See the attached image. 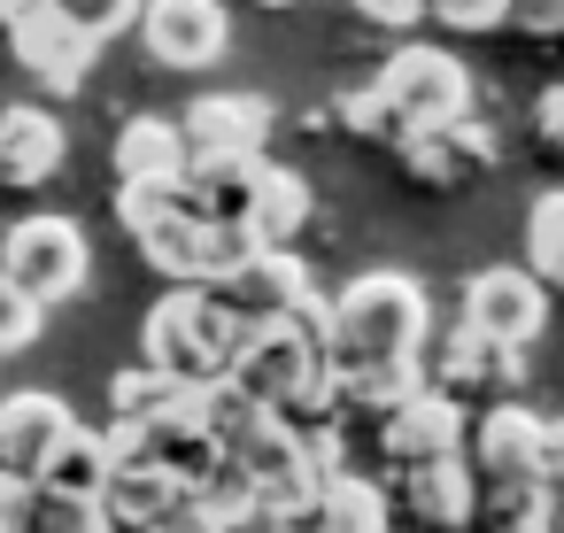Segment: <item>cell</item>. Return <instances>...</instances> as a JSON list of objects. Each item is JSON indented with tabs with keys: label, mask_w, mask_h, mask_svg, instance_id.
I'll list each match as a JSON object with an SVG mask.
<instances>
[{
	"label": "cell",
	"mask_w": 564,
	"mask_h": 533,
	"mask_svg": "<svg viewBox=\"0 0 564 533\" xmlns=\"http://www.w3.org/2000/svg\"><path fill=\"white\" fill-rule=\"evenodd\" d=\"M310 371H317V348H310L286 317H271V325H248V333H240V348H232V371H225V379H232L256 410H279Z\"/></svg>",
	"instance_id": "cell-6"
},
{
	"label": "cell",
	"mask_w": 564,
	"mask_h": 533,
	"mask_svg": "<svg viewBox=\"0 0 564 533\" xmlns=\"http://www.w3.org/2000/svg\"><path fill=\"white\" fill-rule=\"evenodd\" d=\"M549 325V294L525 263H487L471 286H464V333L487 340V348H525L533 333Z\"/></svg>",
	"instance_id": "cell-5"
},
{
	"label": "cell",
	"mask_w": 564,
	"mask_h": 533,
	"mask_svg": "<svg viewBox=\"0 0 564 533\" xmlns=\"http://www.w3.org/2000/svg\"><path fill=\"white\" fill-rule=\"evenodd\" d=\"M186 171V140L163 117H132L117 132V186H148V178H178Z\"/></svg>",
	"instance_id": "cell-22"
},
{
	"label": "cell",
	"mask_w": 564,
	"mask_h": 533,
	"mask_svg": "<svg viewBox=\"0 0 564 533\" xmlns=\"http://www.w3.org/2000/svg\"><path fill=\"white\" fill-rule=\"evenodd\" d=\"M510 379H518V356H510V348H487V340H471V333H456V340L433 356V394H448L456 410L479 402V394H510Z\"/></svg>",
	"instance_id": "cell-16"
},
{
	"label": "cell",
	"mask_w": 564,
	"mask_h": 533,
	"mask_svg": "<svg viewBox=\"0 0 564 533\" xmlns=\"http://www.w3.org/2000/svg\"><path fill=\"white\" fill-rule=\"evenodd\" d=\"M148 533H225V525H209V518H202L194 502H178V510H171V518H155Z\"/></svg>",
	"instance_id": "cell-35"
},
{
	"label": "cell",
	"mask_w": 564,
	"mask_h": 533,
	"mask_svg": "<svg viewBox=\"0 0 564 533\" xmlns=\"http://www.w3.org/2000/svg\"><path fill=\"white\" fill-rule=\"evenodd\" d=\"M294 533H387V494L371 479H325L302 510H294Z\"/></svg>",
	"instance_id": "cell-17"
},
{
	"label": "cell",
	"mask_w": 564,
	"mask_h": 533,
	"mask_svg": "<svg viewBox=\"0 0 564 533\" xmlns=\"http://www.w3.org/2000/svg\"><path fill=\"white\" fill-rule=\"evenodd\" d=\"M533 140L564 155V86H549V94L533 101Z\"/></svg>",
	"instance_id": "cell-33"
},
{
	"label": "cell",
	"mask_w": 564,
	"mask_h": 533,
	"mask_svg": "<svg viewBox=\"0 0 564 533\" xmlns=\"http://www.w3.org/2000/svg\"><path fill=\"white\" fill-rule=\"evenodd\" d=\"M456 440H464V410H456L448 394H433V387H417L410 402H394V410L379 417V456L402 464V471L456 456Z\"/></svg>",
	"instance_id": "cell-9"
},
{
	"label": "cell",
	"mask_w": 564,
	"mask_h": 533,
	"mask_svg": "<svg viewBox=\"0 0 564 533\" xmlns=\"http://www.w3.org/2000/svg\"><path fill=\"white\" fill-rule=\"evenodd\" d=\"M263 9H286V0H263Z\"/></svg>",
	"instance_id": "cell-37"
},
{
	"label": "cell",
	"mask_w": 564,
	"mask_h": 533,
	"mask_svg": "<svg viewBox=\"0 0 564 533\" xmlns=\"http://www.w3.org/2000/svg\"><path fill=\"white\" fill-rule=\"evenodd\" d=\"M186 502V487L155 464V456H140V464H117L109 471V494H101V525L109 533H148L155 518H171Z\"/></svg>",
	"instance_id": "cell-12"
},
{
	"label": "cell",
	"mask_w": 564,
	"mask_h": 533,
	"mask_svg": "<svg viewBox=\"0 0 564 533\" xmlns=\"http://www.w3.org/2000/svg\"><path fill=\"white\" fill-rule=\"evenodd\" d=\"M256 178H263V155H186V171H178L186 202H194L209 225H240Z\"/></svg>",
	"instance_id": "cell-15"
},
{
	"label": "cell",
	"mask_w": 564,
	"mask_h": 533,
	"mask_svg": "<svg viewBox=\"0 0 564 533\" xmlns=\"http://www.w3.org/2000/svg\"><path fill=\"white\" fill-rule=\"evenodd\" d=\"M171 209H186V186H178V178L117 186V217H124V232H148V225H155V217H171Z\"/></svg>",
	"instance_id": "cell-27"
},
{
	"label": "cell",
	"mask_w": 564,
	"mask_h": 533,
	"mask_svg": "<svg viewBox=\"0 0 564 533\" xmlns=\"http://www.w3.org/2000/svg\"><path fill=\"white\" fill-rule=\"evenodd\" d=\"M101 533H109V525H101Z\"/></svg>",
	"instance_id": "cell-38"
},
{
	"label": "cell",
	"mask_w": 564,
	"mask_h": 533,
	"mask_svg": "<svg viewBox=\"0 0 564 533\" xmlns=\"http://www.w3.org/2000/svg\"><path fill=\"white\" fill-rule=\"evenodd\" d=\"M140 40L163 70H202L225 55V9L217 0H148L140 9Z\"/></svg>",
	"instance_id": "cell-8"
},
{
	"label": "cell",
	"mask_w": 564,
	"mask_h": 533,
	"mask_svg": "<svg viewBox=\"0 0 564 533\" xmlns=\"http://www.w3.org/2000/svg\"><path fill=\"white\" fill-rule=\"evenodd\" d=\"M0 533H32V479L0 471Z\"/></svg>",
	"instance_id": "cell-32"
},
{
	"label": "cell",
	"mask_w": 564,
	"mask_h": 533,
	"mask_svg": "<svg viewBox=\"0 0 564 533\" xmlns=\"http://www.w3.org/2000/svg\"><path fill=\"white\" fill-rule=\"evenodd\" d=\"M178 394H186V387H178L171 371H155V363H132V371H117V379H109L117 425H140V433H148V425H155V417H163Z\"/></svg>",
	"instance_id": "cell-24"
},
{
	"label": "cell",
	"mask_w": 564,
	"mask_h": 533,
	"mask_svg": "<svg viewBox=\"0 0 564 533\" xmlns=\"http://www.w3.org/2000/svg\"><path fill=\"white\" fill-rule=\"evenodd\" d=\"M525 271L549 286H564V194H541L533 202V225H525Z\"/></svg>",
	"instance_id": "cell-25"
},
{
	"label": "cell",
	"mask_w": 564,
	"mask_h": 533,
	"mask_svg": "<svg viewBox=\"0 0 564 533\" xmlns=\"http://www.w3.org/2000/svg\"><path fill=\"white\" fill-rule=\"evenodd\" d=\"M356 17H371V24H387V32H402V24H417V17H425V0H356Z\"/></svg>",
	"instance_id": "cell-34"
},
{
	"label": "cell",
	"mask_w": 564,
	"mask_h": 533,
	"mask_svg": "<svg viewBox=\"0 0 564 533\" xmlns=\"http://www.w3.org/2000/svg\"><path fill=\"white\" fill-rule=\"evenodd\" d=\"M55 17V0H0V32H17V24H40Z\"/></svg>",
	"instance_id": "cell-36"
},
{
	"label": "cell",
	"mask_w": 564,
	"mask_h": 533,
	"mask_svg": "<svg viewBox=\"0 0 564 533\" xmlns=\"http://www.w3.org/2000/svg\"><path fill=\"white\" fill-rule=\"evenodd\" d=\"M240 225H248L256 248H294V232L310 225V178H294V171H263L256 194H248V209H240Z\"/></svg>",
	"instance_id": "cell-20"
},
{
	"label": "cell",
	"mask_w": 564,
	"mask_h": 533,
	"mask_svg": "<svg viewBox=\"0 0 564 533\" xmlns=\"http://www.w3.org/2000/svg\"><path fill=\"white\" fill-rule=\"evenodd\" d=\"M32 533H101V510H94V502H63V494H40V487H32Z\"/></svg>",
	"instance_id": "cell-28"
},
{
	"label": "cell",
	"mask_w": 564,
	"mask_h": 533,
	"mask_svg": "<svg viewBox=\"0 0 564 533\" xmlns=\"http://www.w3.org/2000/svg\"><path fill=\"white\" fill-rule=\"evenodd\" d=\"M471 448H479V464H487L502 487L541 479V417H533L525 402H487V417H479Z\"/></svg>",
	"instance_id": "cell-13"
},
{
	"label": "cell",
	"mask_w": 564,
	"mask_h": 533,
	"mask_svg": "<svg viewBox=\"0 0 564 533\" xmlns=\"http://www.w3.org/2000/svg\"><path fill=\"white\" fill-rule=\"evenodd\" d=\"M410 479V510L425 518V525H464L471 518V471L456 464V456H441V464H417V471H402Z\"/></svg>",
	"instance_id": "cell-23"
},
{
	"label": "cell",
	"mask_w": 564,
	"mask_h": 533,
	"mask_svg": "<svg viewBox=\"0 0 564 533\" xmlns=\"http://www.w3.org/2000/svg\"><path fill=\"white\" fill-rule=\"evenodd\" d=\"M63 171V124L47 109H9L0 117V186H47Z\"/></svg>",
	"instance_id": "cell-14"
},
{
	"label": "cell",
	"mask_w": 564,
	"mask_h": 533,
	"mask_svg": "<svg viewBox=\"0 0 564 533\" xmlns=\"http://www.w3.org/2000/svg\"><path fill=\"white\" fill-rule=\"evenodd\" d=\"M202 294H217L240 325H271V317H286L302 294H310V271H302V255L294 248H256L248 263H232L217 286H202Z\"/></svg>",
	"instance_id": "cell-7"
},
{
	"label": "cell",
	"mask_w": 564,
	"mask_h": 533,
	"mask_svg": "<svg viewBox=\"0 0 564 533\" xmlns=\"http://www.w3.org/2000/svg\"><path fill=\"white\" fill-rule=\"evenodd\" d=\"M502 24H518V32H533V40H556V32H564V0H510Z\"/></svg>",
	"instance_id": "cell-31"
},
{
	"label": "cell",
	"mask_w": 564,
	"mask_h": 533,
	"mask_svg": "<svg viewBox=\"0 0 564 533\" xmlns=\"http://www.w3.org/2000/svg\"><path fill=\"white\" fill-rule=\"evenodd\" d=\"M186 155H263L271 140V109L256 94H202L178 124Z\"/></svg>",
	"instance_id": "cell-11"
},
{
	"label": "cell",
	"mask_w": 564,
	"mask_h": 533,
	"mask_svg": "<svg viewBox=\"0 0 564 533\" xmlns=\"http://www.w3.org/2000/svg\"><path fill=\"white\" fill-rule=\"evenodd\" d=\"M425 294L417 279L402 271H364L340 302H325V348L317 363L333 379H356V371H387V363H417L425 348Z\"/></svg>",
	"instance_id": "cell-1"
},
{
	"label": "cell",
	"mask_w": 564,
	"mask_h": 533,
	"mask_svg": "<svg viewBox=\"0 0 564 533\" xmlns=\"http://www.w3.org/2000/svg\"><path fill=\"white\" fill-rule=\"evenodd\" d=\"M40 340V309L9 286V279H0V356H17V348H32Z\"/></svg>",
	"instance_id": "cell-30"
},
{
	"label": "cell",
	"mask_w": 564,
	"mask_h": 533,
	"mask_svg": "<svg viewBox=\"0 0 564 533\" xmlns=\"http://www.w3.org/2000/svg\"><path fill=\"white\" fill-rule=\"evenodd\" d=\"M240 317L217 302V294H202V286H171L155 309H148V363L155 371H171L178 387H209V379H225L232 371V348H240Z\"/></svg>",
	"instance_id": "cell-2"
},
{
	"label": "cell",
	"mask_w": 564,
	"mask_h": 533,
	"mask_svg": "<svg viewBox=\"0 0 564 533\" xmlns=\"http://www.w3.org/2000/svg\"><path fill=\"white\" fill-rule=\"evenodd\" d=\"M132 17H140V0H55V24H70V32L94 40V47H101L109 32H124Z\"/></svg>",
	"instance_id": "cell-26"
},
{
	"label": "cell",
	"mask_w": 564,
	"mask_h": 533,
	"mask_svg": "<svg viewBox=\"0 0 564 533\" xmlns=\"http://www.w3.org/2000/svg\"><path fill=\"white\" fill-rule=\"evenodd\" d=\"M425 17L448 32H495L510 17V0H425Z\"/></svg>",
	"instance_id": "cell-29"
},
{
	"label": "cell",
	"mask_w": 564,
	"mask_h": 533,
	"mask_svg": "<svg viewBox=\"0 0 564 533\" xmlns=\"http://www.w3.org/2000/svg\"><path fill=\"white\" fill-rule=\"evenodd\" d=\"M70 433H78L70 402H55V394H9V402H0V471L40 479L47 456H55Z\"/></svg>",
	"instance_id": "cell-10"
},
{
	"label": "cell",
	"mask_w": 564,
	"mask_h": 533,
	"mask_svg": "<svg viewBox=\"0 0 564 533\" xmlns=\"http://www.w3.org/2000/svg\"><path fill=\"white\" fill-rule=\"evenodd\" d=\"M86 271H94V248H86V232L70 217H24V225L0 232V279H9L32 309L70 302L86 286Z\"/></svg>",
	"instance_id": "cell-4"
},
{
	"label": "cell",
	"mask_w": 564,
	"mask_h": 533,
	"mask_svg": "<svg viewBox=\"0 0 564 533\" xmlns=\"http://www.w3.org/2000/svg\"><path fill=\"white\" fill-rule=\"evenodd\" d=\"M40 494H63V502H94L101 510V494H109V448H101V433L94 425H78L55 456H47V471L32 479Z\"/></svg>",
	"instance_id": "cell-21"
},
{
	"label": "cell",
	"mask_w": 564,
	"mask_h": 533,
	"mask_svg": "<svg viewBox=\"0 0 564 533\" xmlns=\"http://www.w3.org/2000/svg\"><path fill=\"white\" fill-rule=\"evenodd\" d=\"M402 171H410L417 186H471V178L487 171V140H479L471 124L417 132V140H402Z\"/></svg>",
	"instance_id": "cell-18"
},
{
	"label": "cell",
	"mask_w": 564,
	"mask_h": 533,
	"mask_svg": "<svg viewBox=\"0 0 564 533\" xmlns=\"http://www.w3.org/2000/svg\"><path fill=\"white\" fill-rule=\"evenodd\" d=\"M9 47H17V63H24L40 86H78V78L94 70V40H78V32H70V24H55V17L17 24V32H9Z\"/></svg>",
	"instance_id": "cell-19"
},
{
	"label": "cell",
	"mask_w": 564,
	"mask_h": 533,
	"mask_svg": "<svg viewBox=\"0 0 564 533\" xmlns=\"http://www.w3.org/2000/svg\"><path fill=\"white\" fill-rule=\"evenodd\" d=\"M364 94H371L379 132L402 148V140H417V132H448V124H464L471 78H464V63L441 55V47H402V55L379 70V86H364Z\"/></svg>",
	"instance_id": "cell-3"
}]
</instances>
